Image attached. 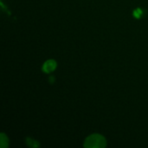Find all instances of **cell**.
<instances>
[{
    "label": "cell",
    "instance_id": "277c9868",
    "mask_svg": "<svg viewBox=\"0 0 148 148\" xmlns=\"http://www.w3.org/2000/svg\"><path fill=\"white\" fill-rule=\"evenodd\" d=\"M26 143L28 144V146H29V147H39V145H40L38 141L33 140H31V139H29V138L26 139Z\"/></svg>",
    "mask_w": 148,
    "mask_h": 148
},
{
    "label": "cell",
    "instance_id": "5b68a950",
    "mask_svg": "<svg viewBox=\"0 0 148 148\" xmlns=\"http://www.w3.org/2000/svg\"><path fill=\"white\" fill-rule=\"evenodd\" d=\"M143 14V11L141 9H136L134 11V16L136 17V18H140Z\"/></svg>",
    "mask_w": 148,
    "mask_h": 148
},
{
    "label": "cell",
    "instance_id": "3957f363",
    "mask_svg": "<svg viewBox=\"0 0 148 148\" xmlns=\"http://www.w3.org/2000/svg\"><path fill=\"white\" fill-rule=\"evenodd\" d=\"M0 145H1V147L4 148L6 147H8V138L6 137V135L4 134H1V136H0Z\"/></svg>",
    "mask_w": 148,
    "mask_h": 148
},
{
    "label": "cell",
    "instance_id": "6da1fadb",
    "mask_svg": "<svg viewBox=\"0 0 148 148\" xmlns=\"http://www.w3.org/2000/svg\"><path fill=\"white\" fill-rule=\"evenodd\" d=\"M106 139L101 134H92L88 136L84 142V147L87 148H103L106 147Z\"/></svg>",
    "mask_w": 148,
    "mask_h": 148
},
{
    "label": "cell",
    "instance_id": "7a4b0ae2",
    "mask_svg": "<svg viewBox=\"0 0 148 148\" xmlns=\"http://www.w3.org/2000/svg\"><path fill=\"white\" fill-rule=\"evenodd\" d=\"M56 68V62L54 60H49L47 61L43 66H42V70L45 73H50L52 71H54Z\"/></svg>",
    "mask_w": 148,
    "mask_h": 148
}]
</instances>
